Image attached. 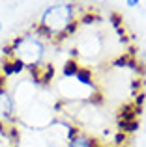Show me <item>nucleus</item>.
I'll list each match as a JSON object with an SVG mask.
<instances>
[{
	"instance_id": "1",
	"label": "nucleus",
	"mask_w": 146,
	"mask_h": 147,
	"mask_svg": "<svg viewBox=\"0 0 146 147\" xmlns=\"http://www.w3.org/2000/svg\"><path fill=\"white\" fill-rule=\"evenodd\" d=\"M98 140H94V138L90 136H84V134H77L73 140H70V144H68V147H98Z\"/></svg>"
},
{
	"instance_id": "2",
	"label": "nucleus",
	"mask_w": 146,
	"mask_h": 147,
	"mask_svg": "<svg viewBox=\"0 0 146 147\" xmlns=\"http://www.w3.org/2000/svg\"><path fill=\"white\" fill-rule=\"evenodd\" d=\"M137 115H135V106L133 104H124L118 112V121L122 123H129V121H135Z\"/></svg>"
},
{
	"instance_id": "3",
	"label": "nucleus",
	"mask_w": 146,
	"mask_h": 147,
	"mask_svg": "<svg viewBox=\"0 0 146 147\" xmlns=\"http://www.w3.org/2000/svg\"><path fill=\"white\" fill-rule=\"evenodd\" d=\"M75 78L79 80L81 84H84V86H92V71L88 67H79Z\"/></svg>"
},
{
	"instance_id": "4",
	"label": "nucleus",
	"mask_w": 146,
	"mask_h": 147,
	"mask_svg": "<svg viewBox=\"0 0 146 147\" xmlns=\"http://www.w3.org/2000/svg\"><path fill=\"white\" fill-rule=\"evenodd\" d=\"M77 71H79V63H77V60H68L66 63H64V67H62V75L66 76V78L75 76Z\"/></svg>"
},
{
	"instance_id": "5",
	"label": "nucleus",
	"mask_w": 146,
	"mask_h": 147,
	"mask_svg": "<svg viewBox=\"0 0 146 147\" xmlns=\"http://www.w3.org/2000/svg\"><path fill=\"white\" fill-rule=\"evenodd\" d=\"M118 129H120V132L133 134V132H137V130L141 129V123H139V119H135V121H129V123H122V121H118Z\"/></svg>"
},
{
	"instance_id": "6",
	"label": "nucleus",
	"mask_w": 146,
	"mask_h": 147,
	"mask_svg": "<svg viewBox=\"0 0 146 147\" xmlns=\"http://www.w3.org/2000/svg\"><path fill=\"white\" fill-rule=\"evenodd\" d=\"M53 78H55V65H53V63H47V65L43 67V75H41V84L49 86Z\"/></svg>"
},
{
	"instance_id": "7",
	"label": "nucleus",
	"mask_w": 146,
	"mask_h": 147,
	"mask_svg": "<svg viewBox=\"0 0 146 147\" xmlns=\"http://www.w3.org/2000/svg\"><path fill=\"white\" fill-rule=\"evenodd\" d=\"M34 32H36V36H40V37H49V39L55 36L53 28H49V26H43V24H36V26H34Z\"/></svg>"
},
{
	"instance_id": "8",
	"label": "nucleus",
	"mask_w": 146,
	"mask_h": 147,
	"mask_svg": "<svg viewBox=\"0 0 146 147\" xmlns=\"http://www.w3.org/2000/svg\"><path fill=\"white\" fill-rule=\"evenodd\" d=\"M77 28H79V21H75V19H73L71 22H68V24L64 26V30H60V32L68 37V36H73V34L77 32Z\"/></svg>"
},
{
	"instance_id": "9",
	"label": "nucleus",
	"mask_w": 146,
	"mask_h": 147,
	"mask_svg": "<svg viewBox=\"0 0 146 147\" xmlns=\"http://www.w3.org/2000/svg\"><path fill=\"white\" fill-rule=\"evenodd\" d=\"M6 136L10 138V140L13 142L15 145L19 144V129H17V127H15V125H10V127H8V129H6Z\"/></svg>"
},
{
	"instance_id": "10",
	"label": "nucleus",
	"mask_w": 146,
	"mask_h": 147,
	"mask_svg": "<svg viewBox=\"0 0 146 147\" xmlns=\"http://www.w3.org/2000/svg\"><path fill=\"white\" fill-rule=\"evenodd\" d=\"M109 21H111V24L114 26V30H116V28H122L124 19H122V15L118 13V11H113V13H109Z\"/></svg>"
},
{
	"instance_id": "11",
	"label": "nucleus",
	"mask_w": 146,
	"mask_h": 147,
	"mask_svg": "<svg viewBox=\"0 0 146 147\" xmlns=\"http://www.w3.org/2000/svg\"><path fill=\"white\" fill-rule=\"evenodd\" d=\"M129 60H131V58H128L126 54H120L118 58H114V60L111 61V65H113V67H128Z\"/></svg>"
},
{
	"instance_id": "12",
	"label": "nucleus",
	"mask_w": 146,
	"mask_h": 147,
	"mask_svg": "<svg viewBox=\"0 0 146 147\" xmlns=\"http://www.w3.org/2000/svg\"><path fill=\"white\" fill-rule=\"evenodd\" d=\"M99 21V15H96V13H86V15H83L81 17V21H79V24L83 22V24H92V22H98Z\"/></svg>"
},
{
	"instance_id": "13",
	"label": "nucleus",
	"mask_w": 146,
	"mask_h": 147,
	"mask_svg": "<svg viewBox=\"0 0 146 147\" xmlns=\"http://www.w3.org/2000/svg\"><path fill=\"white\" fill-rule=\"evenodd\" d=\"M144 100H146V93H144V91H139V93H135V100H133V106L143 108Z\"/></svg>"
},
{
	"instance_id": "14",
	"label": "nucleus",
	"mask_w": 146,
	"mask_h": 147,
	"mask_svg": "<svg viewBox=\"0 0 146 147\" xmlns=\"http://www.w3.org/2000/svg\"><path fill=\"white\" fill-rule=\"evenodd\" d=\"M0 71H2V76H11L13 75V67H11V61H4L2 67H0Z\"/></svg>"
},
{
	"instance_id": "15",
	"label": "nucleus",
	"mask_w": 146,
	"mask_h": 147,
	"mask_svg": "<svg viewBox=\"0 0 146 147\" xmlns=\"http://www.w3.org/2000/svg\"><path fill=\"white\" fill-rule=\"evenodd\" d=\"M11 67H13V75H17V73H21L25 69V63L19 58H15V60H11Z\"/></svg>"
},
{
	"instance_id": "16",
	"label": "nucleus",
	"mask_w": 146,
	"mask_h": 147,
	"mask_svg": "<svg viewBox=\"0 0 146 147\" xmlns=\"http://www.w3.org/2000/svg\"><path fill=\"white\" fill-rule=\"evenodd\" d=\"M126 140H128V134H126V132H116V134H114V144H116V145H126Z\"/></svg>"
},
{
	"instance_id": "17",
	"label": "nucleus",
	"mask_w": 146,
	"mask_h": 147,
	"mask_svg": "<svg viewBox=\"0 0 146 147\" xmlns=\"http://www.w3.org/2000/svg\"><path fill=\"white\" fill-rule=\"evenodd\" d=\"M88 100H90L94 106H101V104H103V95L101 93H92V97Z\"/></svg>"
},
{
	"instance_id": "18",
	"label": "nucleus",
	"mask_w": 146,
	"mask_h": 147,
	"mask_svg": "<svg viewBox=\"0 0 146 147\" xmlns=\"http://www.w3.org/2000/svg\"><path fill=\"white\" fill-rule=\"evenodd\" d=\"M2 54H4L6 58H13V60H15V50H13V47H11V45L2 47Z\"/></svg>"
},
{
	"instance_id": "19",
	"label": "nucleus",
	"mask_w": 146,
	"mask_h": 147,
	"mask_svg": "<svg viewBox=\"0 0 146 147\" xmlns=\"http://www.w3.org/2000/svg\"><path fill=\"white\" fill-rule=\"evenodd\" d=\"M77 134H79V127H68V140H73Z\"/></svg>"
},
{
	"instance_id": "20",
	"label": "nucleus",
	"mask_w": 146,
	"mask_h": 147,
	"mask_svg": "<svg viewBox=\"0 0 146 147\" xmlns=\"http://www.w3.org/2000/svg\"><path fill=\"white\" fill-rule=\"evenodd\" d=\"M116 34L120 36V39L124 41V43H128V36H126V30L124 28H116Z\"/></svg>"
},
{
	"instance_id": "21",
	"label": "nucleus",
	"mask_w": 146,
	"mask_h": 147,
	"mask_svg": "<svg viewBox=\"0 0 146 147\" xmlns=\"http://www.w3.org/2000/svg\"><path fill=\"white\" fill-rule=\"evenodd\" d=\"M141 86H143V78H137V80H133V82H131L133 90H137V88H141Z\"/></svg>"
},
{
	"instance_id": "22",
	"label": "nucleus",
	"mask_w": 146,
	"mask_h": 147,
	"mask_svg": "<svg viewBox=\"0 0 146 147\" xmlns=\"http://www.w3.org/2000/svg\"><path fill=\"white\" fill-rule=\"evenodd\" d=\"M126 6H128V7H135V6H139V0H128Z\"/></svg>"
},
{
	"instance_id": "23",
	"label": "nucleus",
	"mask_w": 146,
	"mask_h": 147,
	"mask_svg": "<svg viewBox=\"0 0 146 147\" xmlns=\"http://www.w3.org/2000/svg\"><path fill=\"white\" fill-rule=\"evenodd\" d=\"M6 129L8 127L4 125V121H0V134H2V136H6Z\"/></svg>"
},
{
	"instance_id": "24",
	"label": "nucleus",
	"mask_w": 146,
	"mask_h": 147,
	"mask_svg": "<svg viewBox=\"0 0 146 147\" xmlns=\"http://www.w3.org/2000/svg\"><path fill=\"white\" fill-rule=\"evenodd\" d=\"M70 54H71V60H75V58L79 56V50H77V49H71V50H70Z\"/></svg>"
},
{
	"instance_id": "25",
	"label": "nucleus",
	"mask_w": 146,
	"mask_h": 147,
	"mask_svg": "<svg viewBox=\"0 0 146 147\" xmlns=\"http://www.w3.org/2000/svg\"><path fill=\"white\" fill-rule=\"evenodd\" d=\"M0 30H2V21H0Z\"/></svg>"
},
{
	"instance_id": "26",
	"label": "nucleus",
	"mask_w": 146,
	"mask_h": 147,
	"mask_svg": "<svg viewBox=\"0 0 146 147\" xmlns=\"http://www.w3.org/2000/svg\"><path fill=\"white\" fill-rule=\"evenodd\" d=\"M122 147H129V145H122Z\"/></svg>"
},
{
	"instance_id": "27",
	"label": "nucleus",
	"mask_w": 146,
	"mask_h": 147,
	"mask_svg": "<svg viewBox=\"0 0 146 147\" xmlns=\"http://www.w3.org/2000/svg\"><path fill=\"white\" fill-rule=\"evenodd\" d=\"M98 147H99V145H98Z\"/></svg>"
}]
</instances>
